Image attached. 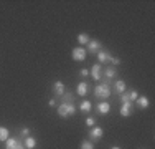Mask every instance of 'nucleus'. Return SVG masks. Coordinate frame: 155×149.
<instances>
[{
	"instance_id": "obj_22",
	"label": "nucleus",
	"mask_w": 155,
	"mask_h": 149,
	"mask_svg": "<svg viewBox=\"0 0 155 149\" xmlns=\"http://www.w3.org/2000/svg\"><path fill=\"white\" fill-rule=\"evenodd\" d=\"M127 95H129V99H130V103H132V101H135V99H137L139 96H140L137 89H132V91H129V93H127Z\"/></svg>"
},
{
	"instance_id": "obj_14",
	"label": "nucleus",
	"mask_w": 155,
	"mask_h": 149,
	"mask_svg": "<svg viewBox=\"0 0 155 149\" xmlns=\"http://www.w3.org/2000/svg\"><path fill=\"white\" fill-rule=\"evenodd\" d=\"M116 74H117V70L114 68V66H106V70H104L106 80H112V78H116Z\"/></svg>"
},
{
	"instance_id": "obj_13",
	"label": "nucleus",
	"mask_w": 155,
	"mask_h": 149,
	"mask_svg": "<svg viewBox=\"0 0 155 149\" xmlns=\"http://www.w3.org/2000/svg\"><path fill=\"white\" fill-rule=\"evenodd\" d=\"M109 111H110V104L107 101H101V103L97 104V113L99 114H102V116H104V114H109Z\"/></svg>"
},
{
	"instance_id": "obj_18",
	"label": "nucleus",
	"mask_w": 155,
	"mask_h": 149,
	"mask_svg": "<svg viewBox=\"0 0 155 149\" xmlns=\"http://www.w3.org/2000/svg\"><path fill=\"white\" fill-rule=\"evenodd\" d=\"M25 147L27 149H35L36 147V139L35 137H31V136H28V137H25Z\"/></svg>"
},
{
	"instance_id": "obj_11",
	"label": "nucleus",
	"mask_w": 155,
	"mask_h": 149,
	"mask_svg": "<svg viewBox=\"0 0 155 149\" xmlns=\"http://www.w3.org/2000/svg\"><path fill=\"white\" fill-rule=\"evenodd\" d=\"M135 103H137V108L139 109H147V108L150 106V101L147 96H139L137 99H135Z\"/></svg>"
},
{
	"instance_id": "obj_4",
	"label": "nucleus",
	"mask_w": 155,
	"mask_h": 149,
	"mask_svg": "<svg viewBox=\"0 0 155 149\" xmlns=\"http://www.w3.org/2000/svg\"><path fill=\"white\" fill-rule=\"evenodd\" d=\"M5 149H27V147H25V144L21 143L20 139H17V137H8V139L5 141Z\"/></svg>"
},
{
	"instance_id": "obj_26",
	"label": "nucleus",
	"mask_w": 155,
	"mask_h": 149,
	"mask_svg": "<svg viewBox=\"0 0 155 149\" xmlns=\"http://www.w3.org/2000/svg\"><path fill=\"white\" fill-rule=\"evenodd\" d=\"M79 73H81V76H87V74H89V70H87V68H83Z\"/></svg>"
},
{
	"instance_id": "obj_8",
	"label": "nucleus",
	"mask_w": 155,
	"mask_h": 149,
	"mask_svg": "<svg viewBox=\"0 0 155 149\" xmlns=\"http://www.w3.org/2000/svg\"><path fill=\"white\" fill-rule=\"evenodd\" d=\"M99 50H102V43L99 40H89L87 43V51L89 53H97Z\"/></svg>"
},
{
	"instance_id": "obj_3",
	"label": "nucleus",
	"mask_w": 155,
	"mask_h": 149,
	"mask_svg": "<svg viewBox=\"0 0 155 149\" xmlns=\"http://www.w3.org/2000/svg\"><path fill=\"white\" fill-rule=\"evenodd\" d=\"M86 55H87V51L84 50L83 47H76V48H73V51H71V57L74 61H84V60H86Z\"/></svg>"
},
{
	"instance_id": "obj_17",
	"label": "nucleus",
	"mask_w": 155,
	"mask_h": 149,
	"mask_svg": "<svg viewBox=\"0 0 155 149\" xmlns=\"http://www.w3.org/2000/svg\"><path fill=\"white\" fill-rule=\"evenodd\" d=\"M91 109H93V103H91V101H87V99L79 104V111H81V113H89Z\"/></svg>"
},
{
	"instance_id": "obj_25",
	"label": "nucleus",
	"mask_w": 155,
	"mask_h": 149,
	"mask_svg": "<svg viewBox=\"0 0 155 149\" xmlns=\"http://www.w3.org/2000/svg\"><path fill=\"white\" fill-rule=\"evenodd\" d=\"M20 133H21V136H23V137H28V136H30V129H28V128H23Z\"/></svg>"
},
{
	"instance_id": "obj_24",
	"label": "nucleus",
	"mask_w": 155,
	"mask_h": 149,
	"mask_svg": "<svg viewBox=\"0 0 155 149\" xmlns=\"http://www.w3.org/2000/svg\"><path fill=\"white\" fill-rule=\"evenodd\" d=\"M110 63H112V65L114 66H117V65H120V63H122V60H120V58H110Z\"/></svg>"
},
{
	"instance_id": "obj_2",
	"label": "nucleus",
	"mask_w": 155,
	"mask_h": 149,
	"mask_svg": "<svg viewBox=\"0 0 155 149\" xmlns=\"http://www.w3.org/2000/svg\"><path fill=\"white\" fill-rule=\"evenodd\" d=\"M110 91H112V89H110V86L107 83H101L94 88V96L99 99H107L110 96Z\"/></svg>"
},
{
	"instance_id": "obj_7",
	"label": "nucleus",
	"mask_w": 155,
	"mask_h": 149,
	"mask_svg": "<svg viewBox=\"0 0 155 149\" xmlns=\"http://www.w3.org/2000/svg\"><path fill=\"white\" fill-rule=\"evenodd\" d=\"M110 58H112L110 51H107V50H99L97 51V63H99V65H101V63L110 61Z\"/></svg>"
},
{
	"instance_id": "obj_9",
	"label": "nucleus",
	"mask_w": 155,
	"mask_h": 149,
	"mask_svg": "<svg viewBox=\"0 0 155 149\" xmlns=\"http://www.w3.org/2000/svg\"><path fill=\"white\" fill-rule=\"evenodd\" d=\"M119 114H120V116H124V118L130 116V114H132V103L130 101L122 103V106H120V109H119Z\"/></svg>"
},
{
	"instance_id": "obj_1",
	"label": "nucleus",
	"mask_w": 155,
	"mask_h": 149,
	"mask_svg": "<svg viewBox=\"0 0 155 149\" xmlns=\"http://www.w3.org/2000/svg\"><path fill=\"white\" fill-rule=\"evenodd\" d=\"M56 113L60 118H69L73 114H76V106H74V103H61L58 106Z\"/></svg>"
},
{
	"instance_id": "obj_10",
	"label": "nucleus",
	"mask_w": 155,
	"mask_h": 149,
	"mask_svg": "<svg viewBox=\"0 0 155 149\" xmlns=\"http://www.w3.org/2000/svg\"><path fill=\"white\" fill-rule=\"evenodd\" d=\"M101 71H102L101 65H99V63H96V65H93V68H91L89 74L93 76V80H94V81H99V80H101Z\"/></svg>"
},
{
	"instance_id": "obj_16",
	"label": "nucleus",
	"mask_w": 155,
	"mask_h": 149,
	"mask_svg": "<svg viewBox=\"0 0 155 149\" xmlns=\"http://www.w3.org/2000/svg\"><path fill=\"white\" fill-rule=\"evenodd\" d=\"M76 40H78V43H79V47H83V45H87L89 43V35H86V33H79V35L76 36Z\"/></svg>"
},
{
	"instance_id": "obj_15",
	"label": "nucleus",
	"mask_w": 155,
	"mask_h": 149,
	"mask_svg": "<svg viewBox=\"0 0 155 149\" xmlns=\"http://www.w3.org/2000/svg\"><path fill=\"white\" fill-rule=\"evenodd\" d=\"M114 89H116V93H119V95L125 93V81L124 80H117L116 83H114Z\"/></svg>"
},
{
	"instance_id": "obj_12",
	"label": "nucleus",
	"mask_w": 155,
	"mask_h": 149,
	"mask_svg": "<svg viewBox=\"0 0 155 149\" xmlns=\"http://www.w3.org/2000/svg\"><path fill=\"white\" fill-rule=\"evenodd\" d=\"M87 91H89V86H87V83H86V81H79V85H78V88H76L78 96H86Z\"/></svg>"
},
{
	"instance_id": "obj_20",
	"label": "nucleus",
	"mask_w": 155,
	"mask_h": 149,
	"mask_svg": "<svg viewBox=\"0 0 155 149\" xmlns=\"http://www.w3.org/2000/svg\"><path fill=\"white\" fill-rule=\"evenodd\" d=\"M79 149H96V147H94L93 141H83V143H81V146H79Z\"/></svg>"
},
{
	"instance_id": "obj_27",
	"label": "nucleus",
	"mask_w": 155,
	"mask_h": 149,
	"mask_svg": "<svg viewBox=\"0 0 155 149\" xmlns=\"http://www.w3.org/2000/svg\"><path fill=\"white\" fill-rule=\"evenodd\" d=\"M48 104H50V106L53 108V106H56V101H54V99H50V101H48Z\"/></svg>"
},
{
	"instance_id": "obj_6",
	"label": "nucleus",
	"mask_w": 155,
	"mask_h": 149,
	"mask_svg": "<svg viewBox=\"0 0 155 149\" xmlns=\"http://www.w3.org/2000/svg\"><path fill=\"white\" fill-rule=\"evenodd\" d=\"M64 93H66L64 83H63V81H60V80L54 81V83H53V95H54V96H60V98H61Z\"/></svg>"
},
{
	"instance_id": "obj_21",
	"label": "nucleus",
	"mask_w": 155,
	"mask_h": 149,
	"mask_svg": "<svg viewBox=\"0 0 155 149\" xmlns=\"http://www.w3.org/2000/svg\"><path fill=\"white\" fill-rule=\"evenodd\" d=\"M73 95L71 93H64V95L61 96V103H73Z\"/></svg>"
},
{
	"instance_id": "obj_28",
	"label": "nucleus",
	"mask_w": 155,
	"mask_h": 149,
	"mask_svg": "<svg viewBox=\"0 0 155 149\" xmlns=\"http://www.w3.org/2000/svg\"><path fill=\"white\" fill-rule=\"evenodd\" d=\"M110 149H122V147H120V146H112Z\"/></svg>"
},
{
	"instance_id": "obj_23",
	"label": "nucleus",
	"mask_w": 155,
	"mask_h": 149,
	"mask_svg": "<svg viewBox=\"0 0 155 149\" xmlns=\"http://www.w3.org/2000/svg\"><path fill=\"white\" fill-rule=\"evenodd\" d=\"M86 126H89V128H94V126H96V118H93V116L86 118Z\"/></svg>"
},
{
	"instance_id": "obj_19",
	"label": "nucleus",
	"mask_w": 155,
	"mask_h": 149,
	"mask_svg": "<svg viewBox=\"0 0 155 149\" xmlns=\"http://www.w3.org/2000/svg\"><path fill=\"white\" fill-rule=\"evenodd\" d=\"M8 136H10V131L7 128H3V126H0V141L2 143H5L7 139H8Z\"/></svg>"
},
{
	"instance_id": "obj_5",
	"label": "nucleus",
	"mask_w": 155,
	"mask_h": 149,
	"mask_svg": "<svg viewBox=\"0 0 155 149\" xmlns=\"http://www.w3.org/2000/svg\"><path fill=\"white\" fill-rule=\"evenodd\" d=\"M102 134H104V129H102V128H97V126H94V128L89 129L87 136H89V141H99V139L102 137Z\"/></svg>"
}]
</instances>
